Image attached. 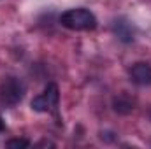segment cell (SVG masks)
Listing matches in <instances>:
<instances>
[{"mask_svg": "<svg viewBox=\"0 0 151 149\" xmlns=\"http://www.w3.org/2000/svg\"><path fill=\"white\" fill-rule=\"evenodd\" d=\"M60 23H62V27H65L69 30H76V32H88V30H95L97 28L95 14L91 11L84 9V7L69 9V11L62 12Z\"/></svg>", "mask_w": 151, "mask_h": 149, "instance_id": "cell-1", "label": "cell"}, {"mask_svg": "<svg viewBox=\"0 0 151 149\" xmlns=\"http://www.w3.org/2000/svg\"><path fill=\"white\" fill-rule=\"evenodd\" d=\"M7 148H16V149H25V148H30V140L27 139H9L5 142Z\"/></svg>", "mask_w": 151, "mask_h": 149, "instance_id": "cell-7", "label": "cell"}, {"mask_svg": "<svg viewBox=\"0 0 151 149\" xmlns=\"http://www.w3.org/2000/svg\"><path fill=\"white\" fill-rule=\"evenodd\" d=\"M39 146H49V148H55V144L49 142V140H42V142H39Z\"/></svg>", "mask_w": 151, "mask_h": 149, "instance_id": "cell-8", "label": "cell"}, {"mask_svg": "<svg viewBox=\"0 0 151 149\" xmlns=\"http://www.w3.org/2000/svg\"><path fill=\"white\" fill-rule=\"evenodd\" d=\"M58 100H60L58 86L55 82H49L46 86V90L32 100L30 105H32V111H35V112H49L53 109H56Z\"/></svg>", "mask_w": 151, "mask_h": 149, "instance_id": "cell-3", "label": "cell"}, {"mask_svg": "<svg viewBox=\"0 0 151 149\" xmlns=\"http://www.w3.org/2000/svg\"><path fill=\"white\" fill-rule=\"evenodd\" d=\"M113 30L123 42H132L134 40V27L127 19H121V18L116 19L114 25H113Z\"/></svg>", "mask_w": 151, "mask_h": 149, "instance_id": "cell-6", "label": "cell"}, {"mask_svg": "<svg viewBox=\"0 0 151 149\" xmlns=\"http://www.w3.org/2000/svg\"><path fill=\"white\" fill-rule=\"evenodd\" d=\"M130 81L137 86H151V65L146 62H137L128 69Z\"/></svg>", "mask_w": 151, "mask_h": 149, "instance_id": "cell-4", "label": "cell"}, {"mask_svg": "<svg viewBox=\"0 0 151 149\" xmlns=\"http://www.w3.org/2000/svg\"><path fill=\"white\" fill-rule=\"evenodd\" d=\"M25 97V84L18 77H5L0 84V102L7 107L18 105Z\"/></svg>", "mask_w": 151, "mask_h": 149, "instance_id": "cell-2", "label": "cell"}, {"mask_svg": "<svg viewBox=\"0 0 151 149\" xmlns=\"http://www.w3.org/2000/svg\"><path fill=\"white\" fill-rule=\"evenodd\" d=\"M135 107L134 98H130L127 93H118L113 98V109L118 114H130Z\"/></svg>", "mask_w": 151, "mask_h": 149, "instance_id": "cell-5", "label": "cell"}, {"mask_svg": "<svg viewBox=\"0 0 151 149\" xmlns=\"http://www.w3.org/2000/svg\"><path fill=\"white\" fill-rule=\"evenodd\" d=\"M148 116H150V119H151V109H150V112H148Z\"/></svg>", "mask_w": 151, "mask_h": 149, "instance_id": "cell-9", "label": "cell"}]
</instances>
